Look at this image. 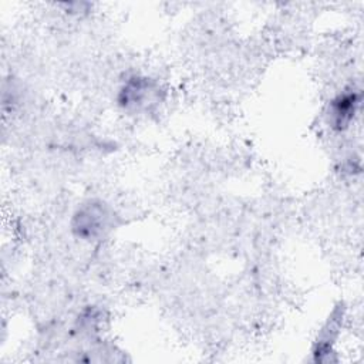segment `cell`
<instances>
[{
  "mask_svg": "<svg viewBox=\"0 0 364 364\" xmlns=\"http://www.w3.org/2000/svg\"><path fill=\"white\" fill-rule=\"evenodd\" d=\"M358 100L354 92L338 95L333 102L330 108V117L333 127L338 129H344L348 127L350 121L353 119V115L355 112V105Z\"/></svg>",
  "mask_w": 364,
  "mask_h": 364,
  "instance_id": "obj_1",
  "label": "cell"
},
{
  "mask_svg": "<svg viewBox=\"0 0 364 364\" xmlns=\"http://www.w3.org/2000/svg\"><path fill=\"white\" fill-rule=\"evenodd\" d=\"M149 91L151 85L145 78H131L121 91V104L127 108H141L146 104V100H149Z\"/></svg>",
  "mask_w": 364,
  "mask_h": 364,
  "instance_id": "obj_2",
  "label": "cell"
}]
</instances>
